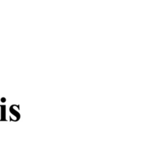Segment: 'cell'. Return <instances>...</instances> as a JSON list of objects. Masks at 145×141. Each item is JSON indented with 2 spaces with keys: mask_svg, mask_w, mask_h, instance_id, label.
Masks as SVG:
<instances>
[{
  "mask_svg": "<svg viewBox=\"0 0 145 141\" xmlns=\"http://www.w3.org/2000/svg\"><path fill=\"white\" fill-rule=\"evenodd\" d=\"M6 106L5 105H1V120H5L6 113H5Z\"/></svg>",
  "mask_w": 145,
  "mask_h": 141,
  "instance_id": "6da1fadb",
  "label": "cell"
}]
</instances>
